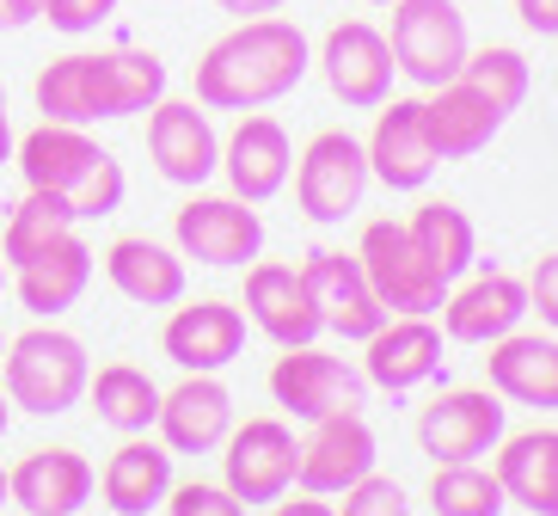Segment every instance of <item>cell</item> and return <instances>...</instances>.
I'll return each instance as SVG.
<instances>
[{"label": "cell", "instance_id": "obj_1", "mask_svg": "<svg viewBox=\"0 0 558 516\" xmlns=\"http://www.w3.org/2000/svg\"><path fill=\"white\" fill-rule=\"evenodd\" d=\"M313 68V44L295 19H240L228 37H215L197 62V105L209 111H264L282 93H295Z\"/></svg>", "mask_w": 558, "mask_h": 516}, {"label": "cell", "instance_id": "obj_2", "mask_svg": "<svg viewBox=\"0 0 558 516\" xmlns=\"http://www.w3.org/2000/svg\"><path fill=\"white\" fill-rule=\"evenodd\" d=\"M13 167L25 172L32 191H62L81 221L123 209V191H130L123 160H117L111 148H99V142L86 130H74V123H50V117L13 142Z\"/></svg>", "mask_w": 558, "mask_h": 516}, {"label": "cell", "instance_id": "obj_3", "mask_svg": "<svg viewBox=\"0 0 558 516\" xmlns=\"http://www.w3.org/2000/svg\"><path fill=\"white\" fill-rule=\"evenodd\" d=\"M86 382H93V363H86V345L62 326H32V333L7 338V357H0V387L19 412L32 418H62L86 400Z\"/></svg>", "mask_w": 558, "mask_h": 516}, {"label": "cell", "instance_id": "obj_4", "mask_svg": "<svg viewBox=\"0 0 558 516\" xmlns=\"http://www.w3.org/2000/svg\"><path fill=\"white\" fill-rule=\"evenodd\" d=\"M393 68L405 74L411 86H436L460 81V68H466V50H473V37H466V13H460L454 0H393Z\"/></svg>", "mask_w": 558, "mask_h": 516}, {"label": "cell", "instance_id": "obj_5", "mask_svg": "<svg viewBox=\"0 0 558 516\" xmlns=\"http://www.w3.org/2000/svg\"><path fill=\"white\" fill-rule=\"evenodd\" d=\"M356 259H362V271H368V284H375L387 314H442L448 289H454L424 259V247L411 240L405 221H368Z\"/></svg>", "mask_w": 558, "mask_h": 516}, {"label": "cell", "instance_id": "obj_6", "mask_svg": "<svg viewBox=\"0 0 558 516\" xmlns=\"http://www.w3.org/2000/svg\"><path fill=\"white\" fill-rule=\"evenodd\" d=\"M368 184H375L368 148L350 130H319L295 160V203H301V216L319 221V228L356 216L362 197H368Z\"/></svg>", "mask_w": 558, "mask_h": 516}, {"label": "cell", "instance_id": "obj_7", "mask_svg": "<svg viewBox=\"0 0 558 516\" xmlns=\"http://www.w3.org/2000/svg\"><path fill=\"white\" fill-rule=\"evenodd\" d=\"M270 400L282 412H295L301 424L331 418V412H362L368 406V375L319 345H295L270 363Z\"/></svg>", "mask_w": 558, "mask_h": 516}, {"label": "cell", "instance_id": "obj_8", "mask_svg": "<svg viewBox=\"0 0 558 516\" xmlns=\"http://www.w3.org/2000/svg\"><path fill=\"white\" fill-rule=\"evenodd\" d=\"M172 240H179L184 259H197L209 271H246L264 252V216L258 203L246 197H184L179 216H172Z\"/></svg>", "mask_w": 558, "mask_h": 516}, {"label": "cell", "instance_id": "obj_9", "mask_svg": "<svg viewBox=\"0 0 558 516\" xmlns=\"http://www.w3.org/2000/svg\"><path fill=\"white\" fill-rule=\"evenodd\" d=\"M295 467H301V443L282 418H246L221 443V485L240 504H277L295 485Z\"/></svg>", "mask_w": 558, "mask_h": 516}, {"label": "cell", "instance_id": "obj_10", "mask_svg": "<svg viewBox=\"0 0 558 516\" xmlns=\"http://www.w3.org/2000/svg\"><path fill=\"white\" fill-rule=\"evenodd\" d=\"M319 74H326L331 99L344 111H375L380 99H393V44L387 32H375L368 19H338L319 44Z\"/></svg>", "mask_w": 558, "mask_h": 516}, {"label": "cell", "instance_id": "obj_11", "mask_svg": "<svg viewBox=\"0 0 558 516\" xmlns=\"http://www.w3.org/2000/svg\"><path fill=\"white\" fill-rule=\"evenodd\" d=\"M504 394L492 387H448L417 412V443L429 461H485L504 443Z\"/></svg>", "mask_w": 558, "mask_h": 516}, {"label": "cell", "instance_id": "obj_12", "mask_svg": "<svg viewBox=\"0 0 558 516\" xmlns=\"http://www.w3.org/2000/svg\"><path fill=\"white\" fill-rule=\"evenodd\" d=\"M148 160L166 184L203 191L221 172V135L209 123V105L197 99H160L148 111Z\"/></svg>", "mask_w": 558, "mask_h": 516}, {"label": "cell", "instance_id": "obj_13", "mask_svg": "<svg viewBox=\"0 0 558 516\" xmlns=\"http://www.w3.org/2000/svg\"><path fill=\"white\" fill-rule=\"evenodd\" d=\"M375 461H380V443H375V424L362 412L313 418V436L301 443L295 485L301 492H319V499H344L356 480L375 473Z\"/></svg>", "mask_w": 558, "mask_h": 516}, {"label": "cell", "instance_id": "obj_14", "mask_svg": "<svg viewBox=\"0 0 558 516\" xmlns=\"http://www.w3.org/2000/svg\"><path fill=\"white\" fill-rule=\"evenodd\" d=\"M246 326H258L277 350H295V345H313L326 333V320L307 296V277L301 265H282V259H252L246 265Z\"/></svg>", "mask_w": 558, "mask_h": 516}, {"label": "cell", "instance_id": "obj_15", "mask_svg": "<svg viewBox=\"0 0 558 516\" xmlns=\"http://www.w3.org/2000/svg\"><path fill=\"white\" fill-rule=\"evenodd\" d=\"M301 277H307V296L313 308H319V320H326V333L338 338H368L387 320V308H380L375 284H368V271H362L356 252H338V247H319L301 259Z\"/></svg>", "mask_w": 558, "mask_h": 516}, {"label": "cell", "instance_id": "obj_16", "mask_svg": "<svg viewBox=\"0 0 558 516\" xmlns=\"http://www.w3.org/2000/svg\"><path fill=\"white\" fill-rule=\"evenodd\" d=\"M368 172L387 191H424L436 179V148L424 130V99H380L375 105V130H368Z\"/></svg>", "mask_w": 558, "mask_h": 516}, {"label": "cell", "instance_id": "obj_17", "mask_svg": "<svg viewBox=\"0 0 558 516\" xmlns=\"http://www.w3.org/2000/svg\"><path fill=\"white\" fill-rule=\"evenodd\" d=\"M362 345V375L387 394H411L442 369V326H429V314H387Z\"/></svg>", "mask_w": 558, "mask_h": 516}, {"label": "cell", "instance_id": "obj_18", "mask_svg": "<svg viewBox=\"0 0 558 516\" xmlns=\"http://www.w3.org/2000/svg\"><path fill=\"white\" fill-rule=\"evenodd\" d=\"M160 350L184 375H221L246 350V308H233V301L172 308V320H166V333H160Z\"/></svg>", "mask_w": 558, "mask_h": 516}, {"label": "cell", "instance_id": "obj_19", "mask_svg": "<svg viewBox=\"0 0 558 516\" xmlns=\"http://www.w3.org/2000/svg\"><path fill=\"white\" fill-rule=\"evenodd\" d=\"M221 172H228V191L246 203H270L295 172V148H289V130L264 111H240V130L221 142Z\"/></svg>", "mask_w": 558, "mask_h": 516}, {"label": "cell", "instance_id": "obj_20", "mask_svg": "<svg viewBox=\"0 0 558 516\" xmlns=\"http://www.w3.org/2000/svg\"><path fill=\"white\" fill-rule=\"evenodd\" d=\"M160 443L172 455H215L233 431V394L221 375H184L160 394Z\"/></svg>", "mask_w": 558, "mask_h": 516}, {"label": "cell", "instance_id": "obj_21", "mask_svg": "<svg viewBox=\"0 0 558 516\" xmlns=\"http://www.w3.org/2000/svg\"><path fill=\"white\" fill-rule=\"evenodd\" d=\"M527 320V284L509 271H478L442 301V333L454 345H497Z\"/></svg>", "mask_w": 558, "mask_h": 516}, {"label": "cell", "instance_id": "obj_22", "mask_svg": "<svg viewBox=\"0 0 558 516\" xmlns=\"http://www.w3.org/2000/svg\"><path fill=\"white\" fill-rule=\"evenodd\" d=\"M7 485L25 516H74L99 492V473L81 449H32L7 467Z\"/></svg>", "mask_w": 558, "mask_h": 516}, {"label": "cell", "instance_id": "obj_23", "mask_svg": "<svg viewBox=\"0 0 558 516\" xmlns=\"http://www.w3.org/2000/svg\"><path fill=\"white\" fill-rule=\"evenodd\" d=\"M504 123L509 117L466 81H448V86H436V93L424 99V130H429L436 160H473V154H485Z\"/></svg>", "mask_w": 558, "mask_h": 516}, {"label": "cell", "instance_id": "obj_24", "mask_svg": "<svg viewBox=\"0 0 558 516\" xmlns=\"http://www.w3.org/2000/svg\"><path fill=\"white\" fill-rule=\"evenodd\" d=\"M485 375H492V394L515 406H534V412H558V338L541 333H515L485 345Z\"/></svg>", "mask_w": 558, "mask_h": 516}, {"label": "cell", "instance_id": "obj_25", "mask_svg": "<svg viewBox=\"0 0 558 516\" xmlns=\"http://www.w3.org/2000/svg\"><path fill=\"white\" fill-rule=\"evenodd\" d=\"M86 284H93V247H86L81 233H62L56 247H44L37 259H25V265L13 271L19 301H25V314H37V320L68 314V308L86 296Z\"/></svg>", "mask_w": 558, "mask_h": 516}, {"label": "cell", "instance_id": "obj_26", "mask_svg": "<svg viewBox=\"0 0 558 516\" xmlns=\"http://www.w3.org/2000/svg\"><path fill=\"white\" fill-rule=\"evenodd\" d=\"M105 277L135 308H179L184 301V252L160 247L148 233H130L105 252Z\"/></svg>", "mask_w": 558, "mask_h": 516}, {"label": "cell", "instance_id": "obj_27", "mask_svg": "<svg viewBox=\"0 0 558 516\" xmlns=\"http://www.w3.org/2000/svg\"><path fill=\"white\" fill-rule=\"evenodd\" d=\"M172 485H179V480H172V449H166V443H154L148 431L130 436V443L105 461V473H99V492H105V504H111L117 516L160 511Z\"/></svg>", "mask_w": 558, "mask_h": 516}, {"label": "cell", "instance_id": "obj_28", "mask_svg": "<svg viewBox=\"0 0 558 516\" xmlns=\"http://www.w3.org/2000/svg\"><path fill=\"white\" fill-rule=\"evenodd\" d=\"M497 480H504L509 504H522L534 516H558V431L534 424L522 436L497 443Z\"/></svg>", "mask_w": 558, "mask_h": 516}, {"label": "cell", "instance_id": "obj_29", "mask_svg": "<svg viewBox=\"0 0 558 516\" xmlns=\"http://www.w3.org/2000/svg\"><path fill=\"white\" fill-rule=\"evenodd\" d=\"M86 400H93L99 424H111V431H123V436H142V431H154V418H160V382L135 363H105L99 375L86 382Z\"/></svg>", "mask_w": 558, "mask_h": 516}, {"label": "cell", "instance_id": "obj_30", "mask_svg": "<svg viewBox=\"0 0 558 516\" xmlns=\"http://www.w3.org/2000/svg\"><path fill=\"white\" fill-rule=\"evenodd\" d=\"M405 228H411V240L424 247L429 265L442 271V284H460V277L473 271V259H478V228H473V216H466L460 203H442V197L417 203Z\"/></svg>", "mask_w": 558, "mask_h": 516}, {"label": "cell", "instance_id": "obj_31", "mask_svg": "<svg viewBox=\"0 0 558 516\" xmlns=\"http://www.w3.org/2000/svg\"><path fill=\"white\" fill-rule=\"evenodd\" d=\"M166 99V62L154 50H105L99 56V123L154 111Z\"/></svg>", "mask_w": 558, "mask_h": 516}, {"label": "cell", "instance_id": "obj_32", "mask_svg": "<svg viewBox=\"0 0 558 516\" xmlns=\"http://www.w3.org/2000/svg\"><path fill=\"white\" fill-rule=\"evenodd\" d=\"M74 203L62 197V191H32L25 184V197L13 203V216H7V233H0V259H7V271H19L25 259H37L44 247H56L62 233H74Z\"/></svg>", "mask_w": 558, "mask_h": 516}, {"label": "cell", "instance_id": "obj_33", "mask_svg": "<svg viewBox=\"0 0 558 516\" xmlns=\"http://www.w3.org/2000/svg\"><path fill=\"white\" fill-rule=\"evenodd\" d=\"M37 111L50 123H99V56H56L44 74H37Z\"/></svg>", "mask_w": 558, "mask_h": 516}, {"label": "cell", "instance_id": "obj_34", "mask_svg": "<svg viewBox=\"0 0 558 516\" xmlns=\"http://www.w3.org/2000/svg\"><path fill=\"white\" fill-rule=\"evenodd\" d=\"M429 511L436 516H504L509 492L497 480V467L436 461V473H429Z\"/></svg>", "mask_w": 558, "mask_h": 516}, {"label": "cell", "instance_id": "obj_35", "mask_svg": "<svg viewBox=\"0 0 558 516\" xmlns=\"http://www.w3.org/2000/svg\"><path fill=\"white\" fill-rule=\"evenodd\" d=\"M460 81L478 86L497 111H515L527 99V56L509 50V44H485V50H466V68H460Z\"/></svg>", "mask_w": 558, "mask_h": 516}, {"label": "cell", "instance_id": "obj_36", "mask_svg": "<svg viewBox=\"0 0 558 516\" xmlns=\"http://www.w3.org/2000/svg\"><path fill=\"white\" fill-rule=\"evenodd\" d=\"M166 516H246V504L233 499L228 485H215V480H184L166 492L160 504Z\"/></svg>", "mask_w": 558, "mask_h": 516}, {"label": "cell", "instance_id": "obj_37", "mask_svg": "<svg viewBox=\"0 0 558 516\" xmlns=\"http://www.w3.org/2000/svg\"><path fill=\"white\" fill-rule=\"evenodd\" d=\"M338 516H411V499H405V485H399V480H387V473H368V480H356V485L344 492Z\"/></svg>", "mask_w": 558, "mask_h": 516}, {"label": "cell", "instance_id": "obj_38", "mask_svg": "<svg viewBox=\"0 0 558 516\" xmlns=\"http://www.w3.org/2000/svg\"><path fill=\"white\" fill-rule=\"evenodd\" d=\"M111 13H117V0H44V19H50L56 32H68V37L99 32Z\"/></svg>", "mask_w": 558, "mask_h": 516}, {"label": "cell", "instance_id": "obj_39", "mask_svg": "<svg viewBox=\"0 0 558 516\" xmlns=\"http://www.w3.org/2000/svg\"><path fill=\"white\" fill-rule=\"evenodd\" d=\"M522 284H527V314H541V326L558 333V252H546Z\"/></svg>", "mask_w": 558, "mask_h": 516}, {"label": "cell", "instance_id": "obj_40", "mask_svg": "<svg viewBox=\"0 0 558 516\" xmlns=\"http://www.w3.org/2000/svg\"><path fill=\"white\" fill-rule=\"evenodd\" d=\"M515 19L534 37H558V0H515Z\"/></svg>", "mask_w": 558, "mask_h": 516}, {"label": "cell", "instance_id": "obj_41", "mask_svg": "<svg viewBox=\"0 0 558 516\" xmlns=\"http://www.w3.org/2000/svg\"><path fill=\"white\" fill-rule=\"evenodd\" d=\"M270 516H338V504H326L319 492H295V499L282 492V499L270 504Z\"/></svg>", "mask_w": 558, "mask_h": 516}, {"label": "cell", "instance_id": "obj_42", "mask_svg": "<svg viewBox=\"0 0 558 516\" xmlns=\"http://www.w3.org/2000/svg\"><path fill=\"white\" fill-rule=\"evenodd\" d=\"M44 19V0H0V32H25Z\"/></svg>", "mask_w": 558, "mask_h": 516}, {"label": "cell", "instance_id": "obj_43", "mask_svg": "<svg viewBox=\"0 0 558 516\" xmlns=\"http://www.w3.org/2000/svg\"><path fill=\"white\" fill-rule=\"evenodd\" d=\"M221 13H233V19H264V13H282L289 0H215Z\"/></svg>", "mask_w": 558, "mask_h": 516}, {"label": "cell", "instance_id": "obj_44", "mask_svg": "<svg viewBox=\"0 0 558 516\" xmlns=\"http://www.w3.org/2000/svg\"><path fill=\"white\" fill-rule=\"evenodd\" d=\"M13 123H7V86H0V167H7V160H13Z\"/></svg>", "mask_w": 558, "mask_h": 516}, {"label": "cell", "instance_id": "obj_45", "mask_svg": "<svg viewBox=\"0 0 558 516\" xmlns=\"http://www.w3.org/2000/svg\"><path fill=\"white\" fill-rule=\"evenodd\" d=\"M7 424H13V400H7V387H0V436H7Z\"/></svg>", "mask_w": 558, "mask_h": 516}, {"label": "cell", "instance_id": "obj_46", "mask_svg": "<svg viewBox=\"0 0 558 516\" xmlns=\"http://www.w3.org/2000/svg\"><path fill=\"white\" fill-rule=\"evenodd\" d=\"M7 504H13V485H7V467H0V511H7Z\"/></svg>", "mask_w": 558, "mask_h": 516}, {"label": "cell", "instance_id": "obj_47", "mask_svg": "<svg viewBox=\"0 0 558 516\" xmlns=\"http://www.w3.org/2000/svg\"><path fill=\"white\" fill-rule=\"evenodd\" d=\"M7 277H13V271H7V259H0V289H7Z\"/></svg>", "mask_w": 558, "mask_h": 516}, {"label": "cell", "instance_id": "obj_48", "mask_svg": "<svg viewBox=\"0 0 558 516\" xmlns=\"http://www.w3.org/2000/svg\"><path fill=\"white\" fill-rule=\"evenodd\" d=\"M368 7H393V0H368Z\"/></svg>", "mask_w": 558, "mask_h": 516}, {"label": "cell", "instance_id": "obj_49", "mask_svg": "<svg viewBox=\"0 0 558 516\" xmlns=\"http://www.w3.org/2000/svg\"><path fill=\"white\" fill-rule=\"evenodd\" d=\"M0 357H7V333H0Z\"/></svg>", "mask_w": 558, "mask_h": 516}]
</instances>
